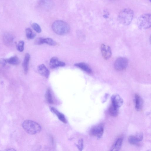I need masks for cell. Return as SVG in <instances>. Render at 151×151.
Segmentation results:
<instances>
[{
    "mask_svg": "<svg viewBox=\"0 0 151 151\" xmlns=\"http://www.w3.org/2000/svg\"><path fill=\"white\" fill-rule=\"evenodd\" d=\"M135 107L137 110L139 111L141 109L143 105V100L141 97L138 94L135 95Z\"/></svg>",
    "mask_w": 151,
    "mask_h": 151,
    "instance_id": "cell-13",
    "label": "cell"
},
{
    "mask_svg": "<svg viewBox=\"0 0 151 151\" xmlns=\"http://www.w3.org/2000/svg\"><path fill=\"white\" fill-rule=\"evenodd\" d=\"M103 16L104 18H107L108 17V15L107 14H105Z\"/></svg>",
    "mask_w": 151,
    "mask_h": 151,
    "instance_id": "cell-31",
    "label": "cell"
},
{
    "mask_svg": "<svg viewBox=\"0 0 151 151\" xmlns=\"http://www.w3.org/2000/svg\"><path fill=\"white\" fill-rule=\"evenodd\" d=\"M108 111L109 114L111 116L115 117L118 115L119 108H116L111 105L109 107Z\"/></svg>",
    "mask_w": 151,
    "mask_h": 151,
    "instance_id": "cell-18",
    "label": "cell"
},
{
    "mask_svg": "<svg viewBox=\"0 0 151 151\" xmlns=\"http://www.w3.org/2000/svg\"><path fill=\"white\" fill-rule=\"evenodd\" d=\"M101 49L104 58L107 60L111 57L112 52L111 48L109 46H106L104 44H102L101 46Z\"/></svg>",
    "mask_w": 151,
    "mask_h": 151,
    "instance_id": "cell-8",
    "label": "cell"
},
{
    "mask_svg": "<svg viewBox=\"0 0 151 151\" xmlns=\"http://www.w3.org/2000/svg\"><path fill=\"white\" fill-rule=\"evenodd\" d=\"M112 104L114 107L119 108L123 104V100L120 96L117 94H115L111 97Z\"/></svg>",
    "mask_w": 151,
    "mask_h": 151,
    "instance_id": "cell-7",
    "label": "cell"
},
{
    "mask_svg": "<svg viewBox=\"0 0 151 151\" xmlns=\"http://www.w3.org/2000/svg\"><path fill=\"white\" fill-rule=\"evenodd\" d=\"M128 64V60L126 58L121 57L118 58L115 61L114 67L118 71H122L126 69Z\"/></svg>",
    "mask_w": 151,
    "mask_h": 151,
    "instance_id": "cell-5",
    "label": "cell"
},
{
    "mask_svg": "<svg viewBox=\"0 0 151 151\" xmlns=\"http://www.w3.org/2000/svg\"><path fill=\"white\" fill-rule=\"evenodd\" d=\"M123 139L122 137L118 138L112 146L110 149V151H119L121 148Z\"/></svg>",
    "mask_w": 151,
    "mask_h": 151,
    "instance_id": "cell-14",
    "label": "cell"
},
{
    "mask_svg": "<svg viewBox=\"0 0 151 151\" xmlns=\"http://www.w3.org/2000/svg\"><path fill=\"white\" fill-rule=\"evenodd\" d=\"M104 131V127L102 124H100L93 127L91 129V135L99 138L102 137Z\"/></svg>",
    "mask_w": 151,
    "mask_h": 151,
    "instance_id": "cell-6",
    "label": "cell"
},
{
    "mask_svg": "<svg viewBox=\"0 0 151 151\" xmlns=\"http://www.w3.org/2000/svg\"><path fill=\"white\" fill-rule=\"evenodd\" d=\"M46 98L48 103L50 104H52L53 103V100L52 93L50 90V89H48L46 92Z\"/></svg>",
    "mask_w": 151,
    "mask_h": 151,
    "instance_id": "cell-22",
    "label": "cell"
},
{
    "mask_svg": "<svg viewBox=\"0 0 151 151\" xmlns=\"http://www.w3.org/2000/svg\"><path fill=\"white\" fill-rule=\"evenodd\" d=\"M65 63L59 60L57 58H52L50 62V66L51 68L53 69L58 67H63L65 65Z\"/></svg>",
    "mask_w": 151,
    "mask_h": 151,
    "instance_id": "cell-9",
    "label": "cell"
},
{
    "mask_svg": "<svg viewBox=\"0 0 151 151\" xmlns=\"http://www.w3.org/2000/svg\"><path fill=\"white\" fill-rule=\"evenodd\" d=\"M134 16V12L130 9L127 8L122 10L118 14V19L122 24L127 25L131 22Z\"/></svg>",
    "mask_w": 151,
    "mask_h": 151,
    "instance_id": "cell-2",
    "label": "cell"
},
{
    "mask_svg": "<svg viewBox=\"0 0 151 151\" xmlns=\"http://www.w3.org/2000/svg\"><path fill=\"white\" fill-rule=\"evenodd\" d=\"M32 26L33 29L37 32L38 33L41 32V29L38 24L36 23H32Z\"/></svg>",
    "mask_w": 151,
    "mask_h": 151,
    "instance_id": "cell-25",
    "label": "cell"
},
{
    "mask_svg": "<svg viewBox=\"0 0 151 151\" xmlns=\"http://www.w3.org/2000/svg\"><path fill=\"white\" fill-rule=\"evenodd\" d=\"M38 4L42 8L49 10L52 7L53 3L51 0H39Z\"/></svg>",
    "mask_w": 151,
    "mask_h": 151,
    "instance_id": "cell-11",
    "label": "cell"
},
{
    "mask_svg": "<svg viewBox=\"0 0 151 151\" xmlns=\"http://www.w3.org/2000/svg\"><path fill=\"white\" fill-rule=\"evenodd\" d=\"M39 73L42 76L47 78L50 75V71L43 64L39 65L37 68Z\"/></svg>",
    "mask_w": 151,
    "mask_h": 151,
    "instance_id": "cell-12",
    "label": "cell"
},
{
    "mask_svg": "<svg viewBox=\"0 0 151 151\" xmlns=\"http://www.w3.org/2000/svg\"><path fill=\"white\" fill-rule=\"evenodd\" d=\"M52 28L55 33L60 35L67 33L70 30L68 24L64 21L60 20L55 21L52 24Z\"/></svg>",
    "mask_w": 151,
    "mask_h": 151,
    "instance_id": "cell-3",
    "label": "cell"
},
{
    "mask_svg": "<svg viewBox=\"0 0 151 151\" xmlns=\"http://www.w3.org/2000/svg\"><path fill=\"white\" fill-rule=\"evenodd\" d=\"M30 58V55L28 53H26L25 55L23 63V67L24 73L25 74H26L28 72V65Z\"/></svg>",
    "mask_w": 151,
    "mask_h": 151,
    "instance_id": "cell-17",
    "label": "cell"
},
{
    "mask_svg": "<svg viewBox=\"0 0 151 151\" xmlns=\"http://www.w3.org/2000/svg\"><path fill=\"white\" fill-rule=\"evenodd\" d=\"M6 60L7 63L11 65H17L20 63L19 59L16 56L12 57Z\"/></svg>",
    "mask_w": 151,
    "mask_h": 151,
    "instance_id": "cell-19",
    "label": "cell"
},
{
    "mask_svg": "<svg viewBox=\"0 0 151 151\" xmlns=\"http://www.w3.org/2000/svg\"><path fill=\"white\" fill-rule=\"evenodd\" d=\"M22 126L27 133L31 134H37L41 129V127L39 124L30 120H26L24 121Z\"/></svg>",
    "mask_w": 151,
    "mask_h": 151,
    "instance_id": "cell-1",
    "label": "cell"
},
{
    "mask_svg": "<svg viewBox=\"0 0 151 151\" xmlns=\"http://www.w3.org/2000/svg\"><path fill=\"white\" fill-rule=\"evenodd\" d=\"M2 40L6 45L11 46L13 42L14 37L13 35L10 33H5L3 35Z\"/></svg>",
    "mask_w": 151,
    "mask_h": 151,
    "instance_id": "cell-10",
    "label": "cell"
},
{
    "mask_svg": "<svg viewBox=\"0 0 151 151\" xmlns=\"http://www.w3.org/2000/svg\"><path fill=\"white\" fill-rule=\"evenodd\" d=\"M129 142L131 144L137 145L139 142L135 136L131 135L128 139Z\"/></svg>",
    "mask_w": 151,
    "mask_h": 151,
    "instance_id": "cell-21",
    "label": "cell"
},
{
    "mask_svg": "<svg viewBox=\"0 0 151 151\" xmlns=\"http://www.w3.org/2000/svg\"><path fill=\"white\" fill-rule=\"evenodd\" d=\"M44 43V38L41 37L37 38L35 41V44L36 45H39Z\"/></svg>",
    "mask_w": 151,
    "mask_h": 151,
    "instance_id": "cell-26",
    "label": "cell"
},
{
    "mask_svg": "<svg viewBox=\"0 0 151 151\" xmlns=\"http://www.w3.org/2000/svg\"><path fill=\"white\" fill-rule=\"evenodd\" d=\"M24 42L21 40L19 42L17 45V50L20 52H22L24 50Z\"/></svg>",
    "mask_w": 151,
    "mask_h": 151,
    "instance_id": "cell-24",
    "label": "cell"
},
{
    "mask_svg": "<svg viewBox=\"0 0 151 151\" xmlns=\"http://www.w3.org/2000/svg\"><path fill=\"white\" fill-rule=\"evenodd\" d=\"M50 109L51 111L56 115L60 121L64 123H67V120L63 114L60 112L55 108L53 107H50Z\"/></svg>",
    "mask_w": 151,
    "mask_h": 151,
    "instance_id": "cell-15",
    "label": "cell"
},
{
    "mask_svg": "<svg viewBox=\"0 0 151 151\" xmlns=\"http://www.w3.org/2000/svg\"><path fill=\"white\" fill-rule=\"evenodd\" d=\"M150 2L151 1V0H149Z\"/></svg>",
    "mask_w": 151,
    "mask_h": 151,
    "instance_id": "cell-32",
    "label": "cell"
},
{
    "mask_svg": "<svg viewBox=\"0 0 151 151\" xmlns=\"http://www.w3.org/2000/svg\"><path fill=\"white\" fill-rule=\"evenodd\" d=\"M7 150V151H16V150H15L14 148H9L6 149V150Z\"/></svg>",
    "mask_w": 151,
    "mask_h": 151,
    "instance_id": "cell-30",
    "label": "cell"
},
{
    "mask_svg": "<svg viewBox=\"0 0 151 151\" xmlns=\"http://www.w3.org/2000/svg\"><path fill=\"white\" fill-rule=\"evenodd\" d=\"M135 136L139 142L142 141L143 139V134L142 132H138Z\"/></svg>",
    "mask_w": 151,
    "mask_h": 151,
    "instance_id": "cell-28",
    "label": "cell"
},
{
    "mask_svg": "<svg viewBox=\"0 0 151 151\" xmlns=\"http://www.w3.org/2000/svg\"><path fill=\"white\" fill-rule=\"evenodd\" d=\"M74 65L87 73H91L92 72V70L90 67L84 63H76Z\"/></svg>",
    "mask_w": 151,
    "mask_h": 151,
    "instance_id": "cell-16",
    "label": "cell"
},
{
    "mask_svg": "<svg viewBox=\"0 0 151 151\" xmlns=\"http://www.w3.org/2000/svg\"><path fill=\"white\" fill-rule=\"evenodd\" d=\"M77 145L78 148L80 150H82L83 146V142L82 139H81L79 140Z\"/></svg>",
    "mask_w": 151,
    "mask_h": 151,
    "instance_id": "cell-27",
    "label": "cell"
},
{
    "mask_svg": "<svg viewBox=\"0 0 151 151\" xmlns=\"http://www.w3.org/2000/svg\"><path fill=\"white\" fill-rule=\"evenodd\" d=\"M26 36L29 39H32L34 38L36 36V34L33 32L32 29L28 28L25 30Z\"/></svg>",
    "mask_w": 151,
    "mask_h": 151,
    "instance_id": "cell-20",
    "label": "cell"
},
{
    "mask_svg": "<svg viewBox=\"0 0 151 151\" xmlns=\"http://www.w3.org/2000/svg\"><path fill=\"white\" fill-rule=\"evenodd\" d=\"M7 63L6 59L1 58L0 59V65L3 66H4L6 65Z\"/></svg>",
    "mask_w": 151,
    "mask_h": 151,
    "instance_id": "cell-29",
    "label": "cell"
},
{
    "mask_svg": "<svg viewBox=\"0 0 151 151\" xmlns=\"http://www.w3.org/2000/svg\"><path fill=\"white\" fill-rule=\"evenodd\" d=\"M137 24L139 28L141 29L150 28L151 25L150 14H145L140 15L137 19Z\"/></svg>",
    "mask_w": 151,
    "mask_h": 151,
    "instance_id": "cell-4",
    "label": "cell"
},
{
    "mask_svg": "<svg viewBox=\"0 0 151 151\" xmlns=\"http://www.w3.org/2000/svg\"><path fill=\"white\" fill-rule=\"evenodd\" d=\"M44 43L52 46H55L57 44L55 41L51 38H44Z\"/></svg>",
    "mask_w": 151,
    "mask_h": 151,
    "instance_id": "cell-23",
    "label": "cell"
}]
</instances>
